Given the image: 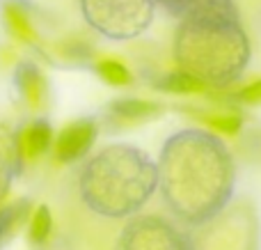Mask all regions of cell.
Wrapping results in <instances>:
<instances>
[{
    "label": "cell",
    "instance_id": "1",
    "mask_svg": "<svg viewBox=\"0 0 261 250\" xmlns=\"http://www.w3.org/2000/svg\"><path fill=\"white\" fill-rule=\"evenodd\" d=\"M96 140V124L92 119H78V122L69 124L62 129L55 142V156L62 163H71L78 161L90 152V147Z\"/></svg>",
    "mask_w": 261,
    "mask_h": 250
},
{
    "label": "cell",
    "instance_id": "2",
    "mask_svg": "<svg viewBox=\"0 0 261 250\" xmlns=\"http://www.w3.org/2000/svg\"><path fill=\"white\" fill-rule=\"evenodd\" d=\"M23 152H25L30 159H39L46 152L50 149V142H53V131L44 119H37L35 124L23 131Z\"/></svg>",
    "mask_w": 261,
    "mask_h": 250
},
{
    "label": "cell",
    "instance_id": "3",
    "mask_svg": "<svg viewBox=\"0 0 261 250\" xmlns=\"http://www.w3.org/2000/svg\"><path fill=\"white\" fill-rule=\"evenodd\" d=\"M161 110V106L153 101H140V99H122L113 104V115L124 122H140V119L153 117Z\"/></svg>",
    "mask_w": 261,
    "mask_h": 250
},
{
    "label": "cell",
    "instance_id": "4",
    "mask_svg": "<svg viewBox=\"0 0 261 250\" xmlns=\"http://www.w3.org/2000/svg\"><path fill=\"white\" fill-rule=\"evenodd\" d=\"M16 83H18V87H21L23 96L28 99V104L41 106V101H44V78H41V73L37 71L35 67L23 64V67L18 69Z\"/></svg>",
    "mask_w": 261,
    "mask_h": 250
},
{
    "label": "cell",
    "instance_id": "5",
    "mask_svg": "<svg viewBox=\"0 0 261 250\" xmlns=\"http://www.w3.org/2000/svg\"><path fill=\"white\" fill-rule=\"evenodd\" d=\"M158 87H163V90H167V92H176V94H199V92L208 90L204 78L195 76V73H186V71L165 76L158 83Z\"/></svg>",
    "mask_w": 261,
    "mask_h": 250
},
{
    "label": "cell",
    "instance_id": "6",
    "mask_svg": "<svg viewBox=\"0 0 261 250\" xmlns=\"http://www.w3.org/2000/svg\"><path fill=\"white\" fill-rule=\"evenodd\" d=\"M53 232V216H50L48 207H39V209L32 214L30 218V228H28V234H30L32 243H46Z\"/></svg>",
    "mask_w": 261,
    "mask_h": 250
},
{
    "label": "cell",
    "instance_id": "7",
    "mask_svg": "<svg viewBox=\"0 0 261 250\" xmlns=\"http://www.w3.org/2000/svg\"><path fill=\"white\" fill-rule=\"evenodd\" d=\"M5 16H7L9 28H12V32L18 37V39H23V41H32V39H35V30H32V26H30V18L25 16V12H23L18 5H14V3L7 5Z\"/></svg>",
    "mask_w": 261,
    "mask_h": 250
},
{
    "label": "cell",
    "instance_id": "8",
    "mask_svg": "<svg viewBox=\"0 0 261 250\" xmlns=\"http://www.w3.org/2000/svg\"><path fill=\"white\" fill-rule=\"evenodd\" d=\"M96 71H99V76L103 78L106 83H110V85H128L130 83V71L126 69V64H122L119 60H101L99 64H96Z\"/></svg>",
    "mask_w": 261,
    "mask_h": 250
},
{
    "label": "cell",
    "instance_id": "9",
    "mask_svg": "<svg viewBox=\"0 0 261 250\" xmlns=\"http://www.w3.org/2000/svg\"><path fill=\"white\" fill-rule=\"evenodd\" d=\"M213 131L218 133H227V136H236L243 127V119L239 117L236 113H220V115H206L202 117Z\"/></svg>",
    "mask_w": 261,
    "mask_h": 250
},
{
    "label": "cell",
    "instance_id": "10",
    "mask_svg": "<svg viewBox=\"0 0 261 250\" xmlns=\"http://www.w3.org/2000/svg\"><path fill=\"white\" fill-rule=\"evenodd\" d=\"M21 214H23V205H14L0 211V241L16 228V223L21 220Z\"/></svg>",
    "mask_w": 261,
    "mask_h": 250
},
{
    "label": "cell",
    "instance_id": "11",
    "mask_svg": "<svg viewBox=\"0 0 261 250\" xmlns=\"http://www.w3.org/2000/svg\"><path fill=\"white\" fill-rule=\"evenodd\" d=\"M241 101H245V104H261V78L254 83H250V85H245L243 90L239 92Z\"/></svg>",
    "mask_w": 261,
    "mask_h": 250
}]
</instances>
